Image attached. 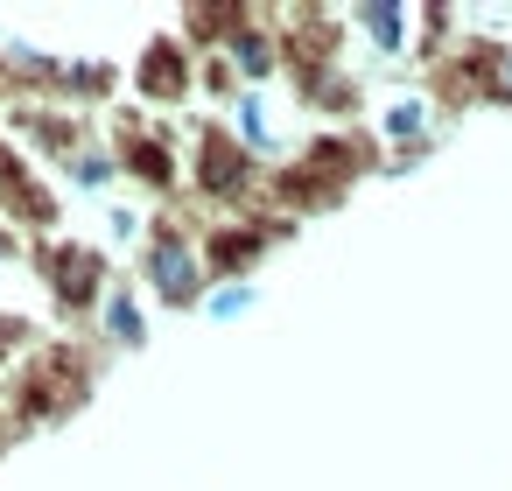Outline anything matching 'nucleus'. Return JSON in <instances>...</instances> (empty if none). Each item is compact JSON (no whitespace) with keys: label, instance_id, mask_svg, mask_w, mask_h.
Instances as JSON below:
<instances>
[{"label":"nucleus","instance_id":"nucleus-2","mask_svg":"<svg viewBox=\"0 0 512 491\" xmlns=\"http://www.w3.org/2000/svg\"><path fill=\"white\" fill-rule=\"evenodd\" d=\"M141 71H148V78H141L148 92H162V99H169V92H183V78H176V50H148V64H141Z\"/></svg>","mask_w":512,"mask_h":491},{"label":"nucleus","instance_id":"nucleus-3","mask_svg":"<svg viewBox=\"0 0 512 491\" xmlns=\"http://www.w3.org/2000/svg\"><path fill=\"white\" fill-rule=\"evenodd\" d=\"M365 29H372V43H400V15H393V8H372Z\"/></svg>","mask_w":512,"mask_h":491},{"label":"nucleus","instance_id":"nucleus-1","mask_svg":"<svg viewBox=\"0 0 512 491\" xmlns=\"http://www.w3.org/2000/svg\"><path fill=\"white\" fill-rule=\"evenodd\" d=\"M148 274L162 281V295H169V302H190V288H197V267H190V253H176V246L148 253Z\"/></svg>","mask_w":512,"mask_h":491}]
</instances>
